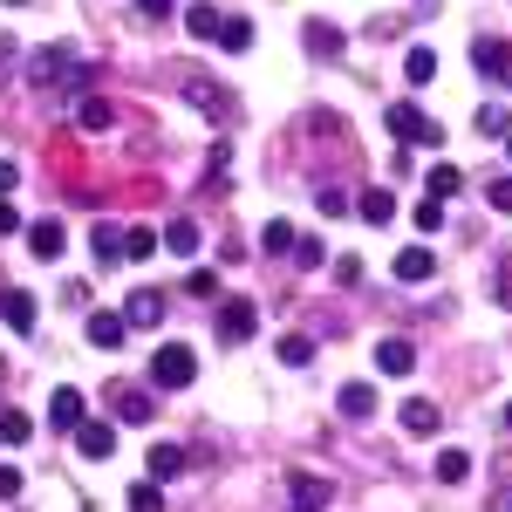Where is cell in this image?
I'll use <instances>...</instances> for the list:
<instances>
[{"mask_svg": "<svg viewBox=\"0 0 512 512\" xmlns=\"http://www.w3.org/2000/svg\"><path fill=\"white\" fill-rule=\"evenodd\" d=\"M151 383H158V390H192L198 383V355L185 349V342H164V349L151 355Z\"/></svg>", "mask_w": 512, "mask_h": 512, "instance_id": "1", "label": "cell"}, {"mask_svg": "<svg viewBox=\"0 0 512 512\" xmlns=\"http://www.w3.org/2000/svg\"><path fill=\"white\" fill-rule=\"evenodd\" d=\"M212 328H219L226 342H246V335L260 328V308H253V294H219V315H212Z\"/></svg>", "mask_w": 512, "mask_h": 512, "instance_id": "2", "label": "cell"}, {"mask_svg": "<svg viewBox=\"0 0 512 512\" xmlns=\"http://www.w3.org/2000/svg\"><path fill=\"white\" fill-rule=\"evenodd\" d=\"M69 437H76L82 458H96V465H103V458H117V424H110V417H82Z\"/></svg>", "mask_w": 512, "mask_h": 512, "instance_id": "3", "label": "cell"}, {"mask_svg": "<svg viewBox=\"0 0 512 512\" xmlns=\"http://www.w3.org/2000/svg\"><path fill=\"white\" fill-rule=\"evenodd\" d=\"M472 69H478V76H492V82H512V41L478 35L472 41Z\"/></svg>", "mask_w": 512, "mask_h": 512, "instance_id": "4", "label": "cell"}, {"mask_svg": "<svg viewBox=\"0 0 512 512\" xmlns=\"http://www.w3.org/2000/svg\"><path fill=\"white\" fill-rule=\"evenodd\" d=\"M390 130L403 137V144H431V151L444 144V130H437L431 117H417V103H396V110H390Z\"/></svg>", "mask_w": 512, "mask_h": 512, "instance_id": "5", "label": "cell"}, {"mask_svg": "<svg viewBox=\"0 0 512 512\" xmlns=\"http://www.w3.org/2000/svg\"><path fill=\"white\" fill-rule=\"evenodd\" d=\"M0 321H7L14 335H35V321H41V301L28 294V287H7V294H0Z\"/></svg>", "mask_w": 512, "mask_h": 512, "instance_id": "6", "label": "cell"}, {"mask_svg": "<svg viewBox=\"0 0 512 512\" xmlns=\"http://www.w3.org/2000/svg\"><path fill=\"white\" fill-rule=\"evenodd\" d=\"M110 410H117V424H151V390H137V383H110Z\"/></svg>", "mask_w": 512, "mask_h": 512, "instance_id": "7", "label": "cell"}, {"mask_svg": "<svg viewBox=\"0 0 512 512\" xmlns=\"http://www.w3.org/2000/svg\"><path fill=\"white\" fill-rule=\"evenodd\" d=\"M301 48H308L315 62H342V48H349V35H342L335 21H308V28H301Z\"/></svg>", "mask_w": 512, "mask_h": 512, "instance_id": "8", "label": "cell"}, {"mask_svg": "<svg viewBox=\"0 0 512 512\" xmlns=\"http://www.w3.org/2000/svg\"><path fill=\"white\" fill-rule=\"evenodd\" d=\"M28 76H35V82H76V76H82V62L69 55V48H35Z\"/></svg>", "mask_w": 512, "mask_h": 512, "instance_id": "9", "label": "cell"}, {"mask_svg": "<svg viewBox=\"0 0 512 512\" xmlns=\"http://www.w3.org/2000/svg\"><path fill=\"white\" fill-rule=\"evenodd\" d=\"M396 424L410 437H437V424H444V410H437L431 396H403V410H396Z\"/></svg>", "mask_w": 512, "mask_h": 512, "instance_id": "10", "label": "cell"}, {"mask_svg": "<svg viewBox=\"0 0 512 512\" xmlns=\"http://www.w3.org/2000/svg\"><path fill=\"white\" fill-rule=\"evenodd\" d=\"M82 417H89V403H82L76 383H62V390L48 396V424H55V431H76Z\"/></svg>", "mask_w": 512, "mask_h": 512, "instance_id": "11", "label": "cell"}, {"mask_svg": "<svg viewBox=\"0 0 512 512\" xmlns=\"http://www.w3.org/2000/svg\"><path fill=\"white\" fill-rule=\"evenodd\" d=\"M287 492H294V512H321L328 506V478H315V472H287Z\"/></svg>", "mask_w": 512, "mask_h": 512, "instance_id": "12", "label": "cell"}, {"mask_svg": "<svg viewBox=\"0 0 512 512\" xmlns=\"http://www.w3.org/2000/svg\"><path fill=\"white\" fill-rule=\"evenodd\" d=\"M123 321H130V328H158L164 321V294L158 287H137V294L123 301Z\"/></svg>", "mask_w": 512, "mask_h": 512, "instance_id": "13", "label": "cell"}, {"mask_svg": "<svg viewBox=\"0 0 512 512\" xmlns=\"http://www.w3.org/2000/svg\"><path fill=\"white\" fill-rule=\"evenodd\" d=\"M62 246H69L62 219H35V226H28V253H35V260H62Z\"/></svg>", "mask_w": 512, "mask_h": 512, "instance_id": "14", "label": "cell"}, {"mask_svg": "<svg viewBox=\"0 0 512 512\" xmlns=\"http://www.w3.org/2000/svg\"><path fill=\"white\" fill-rule=\"evenodd\" d=\"M376 369H383V376H410V369H417V349H410L403 335H390V342H376Z\"/></svg>", "mask_w": 512, "mask_h": 512, "instance_id": "15", "label": "cell"}, {"mask_svg": "<svg viewBox=\"0 0 512 512\" xmlns=\"http://www.w3.org/2000/svg\"><path fill=\"white\" fill-rule=\"evenodd\" d=\"M431 274H437V260L424 246H403V253H396V280H403V287H424Z\"/></svg>", "mask_w": 512, "mask_h": 512, "instance_id": "16", "label": "cell"}, {"mask_svg": "<svg viewBox=\"0 0 512 512\" xmlns=\"http://www.w3.org/2000/svg\"><path fill=\"white\" fill-rule=\"evenodd\" d=\"M185 28H192V41H219V28H226V14H219L212 0H192V7H185Z\"/></svg>", "mask_w": 512, "mask_h": 512, "instance_id": "17", "label": "cell"}, {"mask_svg": "<svg viewBox=\"0 0 512 512\" xmlns=\"http://www.w3.org/2000/svg\"><path fill=\"white\" fill-rule=\"evenodd\" d=\"M335 403H342V417L369 424V417H376V383H342V396H335Z\"/></svg>", "mask_w": 512, "mask_h": 512, "instance_id": "18", "label": "cell"}, {"mask_svg": "<svg viewBox=\"0 0 512 512\" xmlns=\"http://www.w3.org/2000/svg\"><path fill=\"white\" fill-rule=\"evenodd\" d=\"M355 212H362V226H390V219H396V198L383 192V185H369V192L355 198Z\"/></svg>", "mask_w": 512, "mask_h": 512, "instance_id": "19", "label": "cell"}, {"mask_svg": "<svg viewBox=\"0 0 512 512\" xmlns=\"http://www.w3.org/2000/svg\"><path fill=\"white\" fill-rule=\"evenodd\" d=\"M123 335H130L123 315H89V342H96V349H123Z\"/></svg>", "mask_w": 512, "mask_h": 512, "instance_id": "20", "label": "cell"}, {"mask_svg": "<svg viewBox=\"0 0 512 512\" xmlns=\"http://www.w3.org/2000/svg\"><path fill=\"white\" fill-rule=\"evenodd\" d=\"M110 123H117V110L103 96H76V130H110Z\"/></svg>", "mask_w": 512, "mask_h": 512, "instance_id": "21", "label": "cell"}, {"mask_svg": "<svg viewBox=\"0 0 512 512\" xmlns=\"http://www.w3.org/2000/svg\"><path fill=\"white\" fill-rule=\"evenodd\" d=\"M164 246H171L178 260H198V219H171V226H164Z\"/></svg>", "mask_w": 512, "mask_h": 512, "instance_id": "22", "label": "cell"}, {"mask_svg": "<svg viewBox=\"0 0 512 512\" xmlns=\"http://www.w3.org/2000/svg\"><path fill=\"white\" fill-rule=\"evenodd\" d=\"M465 478H472V451H458V444L437 451V485H465Z\"/></svg>", "mask_w": 512, "mask_h": 512, "instance_id": "23", "label": "cell"}, {"mask_svg": "<svg viewBox=\"0 0 512 512\" xmlns=\"http://www.w3.org/2000/svg\"><path fill=\"white\" fill-rule=\"evenodd\" d=\"M178 472H185V451L178 444H151V478L164 485V478H178Z\"/></svg>", "mask_w": 512, "mask_h": 512, "instance_id": "24", "label": "cell"}, {"mask_svg": "<svg viewBox=\"0 0 512 512\" xmlns=\"http://www.w3.org/2000/svg\"><path fill=\"white\" fill-rule=\"evenodd\" d=\"M280 362L287 369H308L315 362V335H280Z\"/></svg>", "mask_w": 512, "mask_h": 512, "instance_id": "25", "label": "cell"}, {"mask_svg": "<svg viewBox=\"0 0 512 512\" xmlns=\"http://www.w3.org/2000/svg\"><path fill=\"white\" fill-rule=\"evenodd\" d=\"M403 76H410V89H424V82L437 76V55L431 48H410V55H403Z\"/></svg>", "mask_w": 512, "mask_h": 512, "instance_id": "26", "label": "cell"}, {"mask_svg": "<svg viewBox=\"0 0 512 512\" xmlns=\"http://www.w3.org/2000/svg\"><path fill=\"white\" fill-rule=\"evenodd\" d=\"M158 246H164V233H151V226H137V233H123V253H130L137 267H144V260L158 253Z\"/></svg>", "mask_w": 512, "mask_h": 512, "instance_id": "27", "label": "cell"}, {"mask_svg": "<svg viewBox=\"0 0 512 512\" xmlns=\"http://www.w3.org/2000/svg\"><path fill=\"white\" fill-rule=\"evenodd\" d=\"M465 192V171L458 164H431V198H458Z\"/></svg>", "mask_w": 512, "mask_h": 512, "instance_id": "28", "label": "cell"}, {"mask_svg": "<svg viewBox=\"0 0 512 512\" xmlns=\"http://www.w3.org/2000/svg\"><path fill=\"white\" fill-rule=\"evenodd\" d=\"M28 437H35V417L28 410H7L0 417V444H28Z\"/></svg>", "mask_w": 512, "mask_h": 512, "instance_id": "29", "label": "cell"}, {"mask_svg": "<svg viewBox=\"0 0 512 512\" xmlns=\"http://www.w3.org/2000/svg\"><path fill=\"white\" fill-rule=\"evenodd\" d=\"M130 512H164L158 478H137V485H130Z\"/></svg>", "mask_w": 512, "mask_h": 512, "instance_id": "30", "label": "cell"}, {"mask_svg": "<svg viewBox=\"0 0 512 512\" xmlns=\"http://www.w3.org/2000/svg\"><path fill=\"white\" fill-rule=\"evenodd\" d=\"M219 48H226V55H246V48H253V21H226V28H219Z\"/></svg>", "mask_w": 512, "mask_h": 512, "instance_id": "31", "label": "cell"}, {"mask_svg": "<svg viewBox=\"0 0 512 512\" xmlns=\"http://www.w3.org/2000/svg\"><path fill=\"white\" fill-rule=\"evenodd\" d=\"M410 226H417V233H437V226H444V198H417Z\"/></svg>", "mask_w": 512, "mask_h": 512, "instance_id": "32", "label": "cell"}, {"mask_svg": "<svg viewBox=\"0 0 512 512\" xmlns=\"http://www.w3.org/2000/svg\"><path fill=\"white\" fill-rule=\"evenodd\" d=\"M294 260H301V274H308V267H321V260H328V246H321L315 233H294Z\"/></svg>", "mask_w": 512, "mask_h": 512, "instance_id": "33", "label": "cell"}, {"mask_svg": "<svg viewBox=\"0 0 512 512\" xmlns=\"http://www.w3.org/2000/svg\"><path fill=\"white\" fill-rule=\"evenodd\" d=\"M260 246H267V253H294V226H287V219H267Z\"/></svg>", "mask_w": 512, "mask_h": 512, "instance_id": "34", "label": "cell"}, {"mask_svg": "<svg viewBox=\"0 0 512 512\" xmlns=\"http://www.w3.org/2000/svg\"><path fill=\"white\" fill-rule=\"evenodd\" d=\"M185 294H192V301H219V274L192 267V274H185Z\"/></svg>", "mask_w": 512, "mask_h": 512, "instance_id": "35", "label": "cell"}, {"mask_svg": "<svg viewBox=\"0 0 512 512\" xmlns=\"http://www.w3.org/2000/svg\"><path fill=\"white\" fill-rule=\"evenodd\" d=\"M185 96H192V103H212V117H233V110H226L233 96H226V89H212V82H192Z\"/></svg>", "mask_w": 512, "mask_h": 512, "instance_id": "36", "label": "cell"}, {"mask_svg": "<svg viewBox=\"0 0 512 512\" xmlns=\"http://www.w3.org/2000/svg\"><path fill=\"white\" fill-rule=\"evenodd\" d=\"M478 130H485V137H506L512 123H506V110H499V103H485V110H478Z\"/></svg>", "mask_w": 512, "mask_h": 512, "instance_id": "37", "label": "cell"}, {"mask_svg": "<svg viewBox=\"0 0 512 512\" xmlns=\"http://www.w3.org/2000/svg\"><path fill=\"white\" fill-rule=\"evenodd\" d=\"M485 205H492V212H512V178H492V185H485Z\"/></svg>", "mask_w": 512, "mask_h": 512, "instance_id": "38", "label": "cell"}, {"mask_svg": "<svg viewBox=\"0 0 512 512\" xmlns=\"http://www.w3.org/2000/svg\"><path fill=\"white\" fill-rule=\"evenodd\" d=\"M315 205H321V212H328V219H342V212H355V205H349V198H342V192H335V185H321V198H315Z\"/></svg>", "mask_w": 512, "mask_h": 512, "instance_id": "39", "label": "cell"}, {"mask_svg": "<svg viewBox=\"0 0 512 512\" xmlns=\"http://www.w3.org/2000/svg\"><path fill=\"white\" fill-rule=\"evenodd\" d=\"M96 253H103V260H110V253H123V233H117V226H96Z\"/></svg>", "mask_w": 512, "mask_h": 512, "instance_id": "40", "label": "cell"}, {"mask_svg": "<svg viewBox=\"0 0 512 512\" xmlns=\"http://www.w3.org/2000/svg\"><path fill=\"white\" fill-rule=\"evenodd\" d=\"M137 14L144 21H164V14H178V0H137Z\"/></svg>", "mask_w": 512, "mask_h": 512, "instance_id": "41", "label": "cell"}, {"mask_svg": "<svg viewBox=\"0 0 512 512\" xmlns=\"http://www.w3.org/2000/svg\"><path fill=\"white\" fill-rule=\"evenodd\" d=\"M0 499H21V472L14 465H0Z\"/></svg>", "mask_w": 512, "mask_h": 512, "instance_id": "42", "label": "cell"}, {"mask_svg": "<svg viewBox=\"0 0 512 512\" xmlns=\"http://www.w3.org/2000/svg\"><path fill=\"white\" fill-rule=\"evenodd\" d=\"M7 233H21V212H14V205L0 198V239H7Z\"/></svg>", "mask_w": 512, "mask_h": 512, "instance_id": "43", "label": "cell"}, {"mask_svg": "<svg viewBox=\"0 0 512 512\" xmlns=\"http://www.w3.org/2000/svg\"><path fill=\"white\" fill-rule=\"evenodd\" d=\"M14 178H21V171H14V164H7V158H0V198H7V192H14Z\"/></svg>", "mask_w": 512, "mask_h": 512, "instance_id": "44", "label": "cell"}, {"mask_svg": "<svg viewBox=\"0 0 512 512\" xmlns=\"http://www.w3.org/2000/svg\"><path fill=\"white\" fill-rule=\"evenodd\" d=\"M506 158H512V130H506Z\"/></svg>", "mask_w": 512, "mask_h": 512, "instance_id": "45", "label": "cell"}, {"mask_svg": "<svg viewBox=\"0 0 512 512\" xmlns=\"http://www.w3.org/2000/svg\"><path fill=\"white\" fill-rule=\"evenodd\" d=\"M7 7H28V0H7Z\"/></svg>", "mask_w": 512, "mask_h": 512, "instance_id": "46", "label": "cell"}, {"mask_svg": "<svg viewBox=\"0 0 512 512\" xmlns=\"http://www.w3.org/2000/svg\"><path fill=\"white\" fill-rule=\"evenodd\" d=\"M506 424H512V403H506Z\"/></svg>", "mask_w": 512, "mask_h": 512, "instance_id": "47", "label": "cell"}, {"mask_svg": "<svg viewBox=\"0 0 512 512\" xmlns=\"http://www.w3.org/2000/svg\"><path fill=\"white\" fill-rule=\"evenodd\" d=\"M506 512H512V506H506Z\"/></svg>", "mask_w": 512, "mask_h": 512, "instance_id": "48", "label": "cell"}]
</instances>
